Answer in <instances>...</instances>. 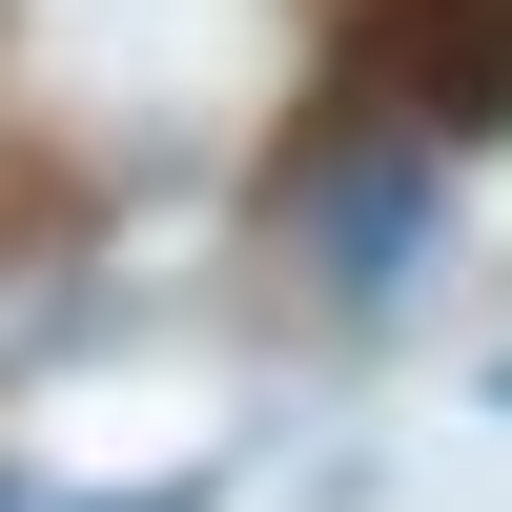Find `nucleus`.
<instances>
[{"label": "nucleus", "instance_id": "obj_1", "mask_svg": "<svg viewBox=\"0 0 512 512\" xmlns=\"http://www.w3.org/2000/svg\"><path fill=\"white\" fill-rule=\"evenodd\" d=\"M349 103L431 123V144H492L512 123V0H369L349 21Z\"/></svg>", "mask_w": 512, "mask_h": 512}]
</instances>
